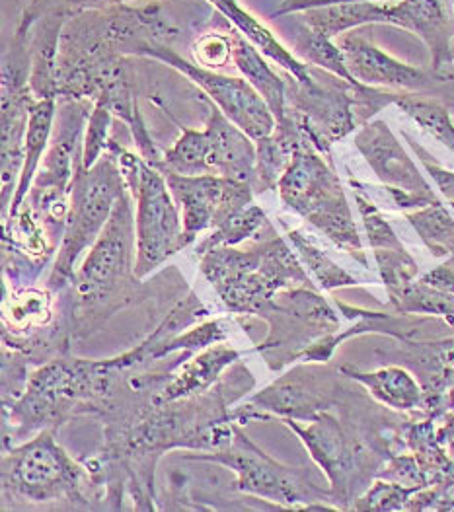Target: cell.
Returning <instances> with one entry per match:
<instances>
[{
  "mask_svg": "<svg viewBox=\"0 0 454 512\" xmlns=\"http://www.w3.org/2000/svg\"><path fill=\"white\" fill-rule=\"evenodd\" d=\"M133 195L127 189L115 203L112 217L90 248L76 273L75 289L80 302L96 304L110 298L127 281L137 252V217Z\"/></svg>",
  "mask_w": 454,
  "mask_h": 512,
  "instance_id": "10",
  "label": "cell"
},
{
  "mask_svg": "<svg viewBox=\"0 0 454 512\" xmlns=\"http://www.w3.org/2000/svg\"><path fill=\"white\" fill-rule=\"evenodd\" d=\"M238 359H240V353L225 345L205 349L201 355H197L195 359H191L190 363L182 366L180 372L174 374V378L158 392L154 402L158 405L174 403L203 394L207 388H211L219 380L223 370L232 363H236Z\"/></svg>",
  "mask_w": 454,
  "mask_h": 512,
  "instance_id": "23",
  "label": "cell"
},
{
  "mask_svg": "<svg viewBox=\"0 0 454 512\" xmlns=\"http://www.w3.org/2000/svg\"><path fill=\"white\" fill-rule=\"evenodd\" d=\"M127 189L129 187L112 150H108L92 168L78 164L71 183L69 217L59 246V256L49 277L51 289H63L67 283H71L76 259L86 248L94 246L112 217L117 199Z\"/></svg>",
  "mask_w": 454,
  "mask_h": 512,
  "instance_id": "5",
  "label": "cell"
},
{
  "mask_svg": "<svg viewBox=\"0 0 454 512\" xmlns=\"http://www.w3.org/2000/svg\"><path fill=\"white\" fill-rule=\"evenodd\" d=\"M306 143H310L308 137L304 135L295 117L287 111V115L277 121L275 131L269 137L256 141L258 160L256 176L252 182L254 193L275 189Z\"/></svg>",
  "mask_w": 454,
  "mask_h": 512,
  "instance_id": "20",
  "label": "cell"
},
{
  "mask_svg": "<svg viewBox=\"0 0 454 512\" xmlns=\"http://www.w3.org/2000/svg\"><path fill=\"white\" fill-rule=\"evenodd\" d=\"M201 273L230 312L262 316L285 289H314L303 265L283 238H269L250 250L219 246L201 254Z\"/></svg>",
  "mask_w": 454,
  "mask_h": 512,
  "instance_id": "1",
  "label": "cell"
},
{
  "mask_svg": "<svg viewBox=\"0 0 454 512\" xmlns=\"http://www.w3.org/2000/svg\"><path fill=\"white\" fill-rule=\"evenodd\" d=\"M375 261L386 291H398L416 281L419 267L406 250H375Z\"/></svg>",
  "mask_w": 454,
  "mask_h": 512,
  "instance_id": "38",
  "label": "cell"
},
{
  "mask_svg": "<svg viewBox=\"0 0 454 512\" xmlns=\"http://www.w3.org/2000/svg\"><path fill=\"white\" fill-rule=\"evenodd\" d=\"M390 24L423 39L435 73L454 76V16L445 0H398L390 4Z\"/></svg>",
  "mask_w": 454,
  "mask_h": 512,
  "instance_id": "15",
  "label": "cell"
},
{
  "mask_svg": "<svg viewBox=\"0 0 454 512\" xmlns=\"http://www.w3.org/2000/svg\"><path fill=\"white\" fill-rule=\"evenodd\" d=\"M404 139L410 143V147L416 150L417 156H419V160H421V164H423V168L427 170V174L433 178V182L437 183V187H439V191H441V195L443 197H447L451 203L454 201V174L453 172H449V170H445V168H441L439 164H435V162H431V156L423 150V148L417 145L416 141L408 135V133H404Z\"/></svg>",
  "mask_w": 454,
  "mask_h": 512,
  "instance_id": "42",
  "label": "cell"
},
{
  "mask_svg": "<svg viewBox=\"0 0 454 512\" xmlns=\"http://www.w3.org/2000/svg\"><path fill=\"white\" fill-rule=\"evenodd\" d=\"M437 439L447 446V452L454 460V411H447L441 419H437Z\"/></svg>",
  "mask_w": 454,
  "mask_h": 512,
  "instance_id": "43",
  "label": "cell"
},
{
  "mask_svg": "<svg viewBox=\"0 0 454 512\" xmlns=\"http://www.w3.org/2000/svg\"><path fill=\"white\" fill-rule=\"evenodd\" d=\"M160 172H174L182 176H203L209 170V139L205 131L184 129L174 147L164 152Z\"/></svg>",
  "mask_w": 454,
  "mask_h": 512,
  "instance_id": "30",
  "label": "cell"
},
{
  "mask_svg": "<svg viewBox=\"0 0 454 512\" xmlns=\"http://www.w3.org/2000/svg\"><path fill=\"white\" fill-rule=\"evenodd\" d=\"M84 476V468L55 442L53 431L47 429L2 456L4 493L32 503L76 501L86 505L82 497Z\"/></svg>",
  "mask_w": 454,
  "mask_h": 512,
  "instance_id": "8",
  "label": "cell"
},
{
  "mask_svg": "<svg viewBox=\"0 0 454 512\" xmlns=\"http://www.w3.org/2000/svg\"><path fill=\"white\" fill-rule=\"evenodd\" d=\"M121 368L110 361H55L41 366L30 380L22 398L14 403L12 417L28 429L57 427L82 403L106 398L112 380Z\"/></svg>",
  "mask_w": 454,
  "mask_h": 512,
  "instance_id": "4",
  "label": "cell"
},
{
  "mask_svg": "<svg viewBox=\"0 0 454 512\" xmlns=\"http://www.w3.org/2000/svg\"><path fill=\"white\" fill-rule=\"evenodd\" d=\"M447 411H454V374L449 384V394H447Z\"/></svg>",
  "mask_w": 454,
  "mask_h": 512,
  "instance_id": "46",
  "label": "cell"
},
{
  "mask_svg": "<svg viewBox=\"0 0 454 512\" xmlns=\"http://www.w3.org/2000/svg\"><path fill=\"white\" fill-rule=\"evenodd\" d=\"M209 139V170L213 176H223L238 182L252 183L256 176L258 147L227 115L213 106L207 127Z\"/></svg>",
  "mask_w": 454,
  "mask_h": 512,
  "instance_id": "17",
  "label": "cell"
},
{
  "mask_svg": "<svg viewBox=\"0 0 454 512\" xmlns=\"http://www.w3.org/2000/svg\"><path fill=\"white\" fill-rule=\"evenodd\" d=\"M338 45L347 71L357 82L402 94L429 96L454 111V76L435 73L431 67L417 69L406 65L363 37H341Z\"/></svg>",
  "mask_w": 454,
  "mask_h": 512,
  "instance_id": "12",
  "label": "cell"
},
{
  "mask_svg": "<svg viewBox=\"0 0 454 512\" xmlns=\"http://www.w3.org/2000/svg\"><path fill=\"white\" fill-rule=\"evenodd\" d=\"M341 374L353 382H359L369 390L377 402L396 411H417L425 415V392L414 374L404 366H384L375 372H359L343 366Z\"/></svg>",
  "mask_w": 454,
  "mask_h": 512,
  "instance_id": "21",
  "label": "cell"
},
{
  "mask_svg": "<svg viewBox=\"0 0 454 512\" xmlns=\"http://www.w3.org/2000/svg\"><path fill=\"white\" fill-rule=\"evenodd\" d=\"M417 493L416 489L402 487L392 481L375 479L363 495H359L353 503V511H380L394 512L406 511L412 495Z\"/></svg>",
  "mask_w": 454,
  "mask_h": 512,
  "instance_id": "35",
  "label": "cell"
},
{
  "mask_svg": "<svg viewBox=\"0 0 454 512\" xmlns=\"http://www.w3.org/2000/svg\"><path fill=\"white\" fill-rule=\"evenodd\" d=\"M38 98L28 86L2 84V158H0V180H2V215L8 217L14 193L18 189L24 168V147L30 123V113Z\"/></svg>",
  "mask_w": 454,
  "mask_h": 512,
  "instance_id": "16",
  "label": "cell"
},
{
  "mask_svg": "<svg viewBox=\"0 0 454 512\" xmlns=\"http://www.w3.org/2000/svg\"><path fill=\"white\" fill-rule=\"evenodd\" d=\"M191 460L223 464L238 476V491L256 495L281 507L306 505V509H336L332 491L314 483L306 472L287 468L264 454L240 427L234 425V435L225 448L211 454H193Z\"/></svg>",
  "mask_w": 454,
  "mask_h": 512,
  "instance_id": "7",
  "label": "cell"
},
{
  "mask_svg": "<svg viewBox=\"0 0 454 512\" xmlns=\"http://www.w3.org/2000/svg\"><path fill=\"white\" fill-rule=\"evenodd\" d=\"M451 209H453V211H454V201H453V203H451Z\"/></svg>",
  "mask_w": 454,
  "mask_h": 512,
  "instance_id": "48",
  "label": "cell"
},
{
  "mask_svg": "<svg viewBox=\"0 0 454 512\" xmlns=\"http://www.w3.org/2000/svg\"><path fill=\"white\" fill-rule=\"evenodd\" d=\"M377 479L392 481L402 487L416 489V491L429 487L427 477L423 474V470L417 464L416 456L412 452L410 454H392L380 468Z\"/></svg>",
  "mask_w": 454,
  "mask_h": 512,
  "instance_id": "41",
  "label": "cell"
},
{
  "mask_svg": "<svg viewBox=\"0 0 454 512\" xmlns=\"http://www.w3.org/2000/svg\"><path fill=\"white\" fill-rule=\"evenodd\" d=\"M265 224H267V217H265L264 211L252 203L248 209H244L242 213L234 215L225 224L215 228V232L211 236H207L197 246V254L201 256L219 246H236V244L252 238Z\"/></svg>",
  "mask_w": 454,
  "mask_h": 512,
  "instance_id": "33",
  "label": "cell"
},
{
  "mask_svg": "<svg viewBox=\"0 0 454 512\" xmlns=\"http://www.w3.org/2000/svg\"><path fill=\"white\" fill-rule=\"evenodd\" d=\"M388 296L396 314L435 316L454 328V294L445 293L419 279L398 291H390Z\"/></svg>",
  "mask_w": 454,
  "mask_h": 512,
  "instance_id": "27",
  "label": "cell"
},
{
  "mask_svg": "<svg viewBox=\"0 0 454 512\" xmlns=\"http://www.w3.org/2000/svg\"><path fill=\"white\" fill-rule=\"evenodd\" d=\"M355 201L363 219L367 240L373 250H406L396 232L392 230V226L382 217L379 207L371 199L355 191Z\"/></svg>",
  "mask_w": 454,
  "mask_h": 512,
  "instance_id": "37",
  "label": "cell"
},
{
  "mask_svg": "<svg viewBox=\"0 0 454 512\" xmlns=\"http://www.w3.org/2000/svg\"><path fill=\"white\" fill-rule=\"evenodd\" d=\"M338 376L330 368H297L258 394L252 405L285 419L312 421L340 403Z\"/></svg>",
  "mask_w": 454,
  "mask_h": 512,
  "instance_id": "13",
  "label": "cell"
},
{
  "mask_svg": "<svg viewBox=\"0 0 454 512\" xmlns=\"http://www.w3.org/2000/svg\"><path fill=\"white\" fill-rule=\"evenodd\" d=\"M449 265H451V267H453V269H454V256H453V259H451V261H449Z\"/></svg>",
  "mask_w": 454,
  "mask_h": 512,
  "instance_id": "47",
  "label": "cell"
},
{
  "mask_svg": "<svg viewBox=\"0 0 454 512\" xmlns=\"http://www.w3.org/2000/svg\"><path fill=\"white\" fill-rule=\"evenodd\" d=\"M213 8H217L227 22L234 26L242 36L246 37L264 57L273 61L277 67H281L287 74L297 78L299 82L310 80V69L303 63L293 51H289L271 30H267L264 24L252 16L248 10H244L236 0H207Z\"/></svg>",
  "mask_w": 454,
  "mask_h": 512,
  "instance_id": "22",
  "label": "cell"
},
{
  "mask_svg": "<svg viewBox=\"0 0 454 512\" xmlns=\"http://www.w3.org/2000/svg\"><path fill=\"white\" fill-rule=\"evenodd\" d=\"M295 51L299 57H303V63H310L312 67L338 74L349 82H357L345 67V59H343L340 45H336L334 39H330V37L312 32L301 22H299V30L295 36Z\"/></svg>",
  "mask_w": 454,
  "mask_h": 512,
  "instance_id": "31",
  "label": "cell"
},
{
  "mask_svg": "<svg viewBox=\"0 0 454 512\" xmlns=\"http://www.w3.org/2000/svg\"><path fill=\"white\" fill-rule=\"evenodd\" d=\"M299 22L316 34L334 37L367 24H390V4L379 0H332L299 12Z\"/></svg>",
  "mask_w": 454,
  "mask_h": 512,
  "instance_id": "19",
  "label": "cell"
},
{
  "mask_svg": "<svg viewBox=\"0 0 454 512\" xmlns=\"http://www.w3.org/2000/svg\"><path fill=\"white\" fill-rule=\"evenodd\" d=\"M355 147L384 185L400 187L433 203L439 201L433 187L421 176L416 162L394 137L386 121L375 119L365 123L355 135Z\"/></svg>",
  "mask_w": 454,
  "mask_h": 512,
  "instance_id": "14",
  "label": "cell"
},
{
  "mask_svg": "<svg viewBox=\"0 0 454 512\" xmlns=\"http://www.w3.org/2000/svg\"><path fill=\"white\" fill-rule=\"evenodd\" d=\"M193 61L205 69L219 71L232 61L230 32H207L197 37L191 45Z\"/></svg>",
  "mask_w": 454,
  "mask_h": 512,
  "instance_id": "39",
  "label": "cell"
},
{
  "mask_svg": "<svg viewBox=\"0 0 454 512\" xmlns=\"http://www.w3.org/2000/svg\"><path fill=\"white\" fill-rule=\"evenodd\" d=\"M406 219L433 256H454V219L441 201L410 211Z\"/></svg>",
  "mask_w": 454,
  "mask_h": 512,
  "instance_id": "29",
  "label": "cell"
},
{
  "mask_svg": "<svg viewBox=\"0 0 454 512\" xmlns=\"http://www.w3.org/2000/svg\"><path fill=\"white\" fill-rule=\"evenodd\" d=\"M227 339V331L223 330L221 322H207V324H201L197 328H191L186 333H180L176 335L174 339H170L160 351H158V357L156 359H162L170 353H176V351H199V349H207L215 343H221Z\"/></svg>",
  "mask_w": 454,
  "mask_h": 512,
  "instance_id": "40",
  "label": "cell"
},
{
  "mask_svg": "<svg viewBox=\"0 0 454 512\" xmlns=\"http://www.w3.org/2000/svg\"><path fill=\"white\" fill-rule=\"evenodd\" d=\"M137 201L135 275L145 279L168 257L188 248L182 215L160 170L145 162L141 182L131 193Z\"/></svg>",
  "mask_w": 454,
  "mask_h": 512,
  "instance_id": "11",
  "label": "cell"
},
{
  "mask_svg": "<svg viewBox=\"0 0 454 512\" xmlns=\"http://www.w3.org/2000/svg\"><path fill=\"white\" fill-rule=\"evenodd\" d=\"M114 113L106 102H94L82 139V164L92 168L110 148V127Z\"/></svg>",
  "mask_w": 454,
  "mask_h": 512,
  "instance_id": "34",
  "label": "cell"
},
{
  "mask_svg": "<svg viewBox=\"0 0 454 512\" xmlns=\"http://www.w3.org/2000/svg\"><path fill=\"white\" fill-rule=\"evenodd\" d=\"M49 294L39 291H24L12 298L10 310L4 308V322L10 324L16 331H28L45 326L49 320Z\"/></svg>",
  "mask_w": 454,
  "mask_h": 512,
  "instance_id": "36",
  "label": "cell"
},
{
  "mask_svg": "<svg viewBox=\"0 0 454 512\" xmlns=\"http://www.w3.org/2000/svg\"><path fill=\"white\" fill-rule=\"evenodd\" d=\"M230 37L234 67L264 98L275 119L281 121L287 115V82L267 65L264 55L238 30H230Z\"/></svg>",
  "mask_w": 454,
  "mask_h": 512,
  "instance_id": "24",
  "label": "cell"
},
{
  "mask_svg": "<svg viewBox=\"0 0 454 512\" xmlns=\"http://www.w3.org/2000/svg\"><path fill=\"white\" fill-rule=\"evenodd\" d=\"M55 115H57V100H38L36 106L32 108L28 133H26V147H24V168H22V176H20L18 189L14 193L8 217L4 222L14 219L20 213L32 189V183L36 180L41 160L47 152L51 135H53Z\"/></svg>",
  "mask_w": 454,
  "mask_h": 512,
  "instance_id": "26",
  "label": "cell"
},
{
  "mask_svg": "<svg viewBox=\"0 0 454 512\" xmlns=\"http://www.w3.org/2000/svg\"><path fill=\"white\" fill-rule=\"evenodd\" d=\"M283 205L318 228L334 246L367 267L361 236L351 215L338 174L328 166L324 154L306 143L289 170L279 180Z\"/></svg>",
  "mask_w": 454,
  "mask_h": 512,
  "instance_id": "3",
  "label": "cell"
},
{
  "mask_svg": "<svg viewBox=\"0 0 454 512\" xmlns=\"http://www.w3.org/2000/svg\"><path fill=\"white\" fill-rule=\"evenodd\" d=\"M402 440L416 456L429 487L453 485L454 460L447 446L437 439V419L423 417L419 421H408L402 427Z\"/></svg>",
  "mask_w": 454,
  "mask_h": 512,
  "instance_id": "25",
  "label": "cell"
},
{
  "mask_svg": "<svg viewBox=\"0 0 454 512\" xmlns=\"http://www.w3.org/2000/svg\"><path fill=\"white\" fill-rule=\"evenodd\" d=\"M394 106L412 117L425 133L454 152L453 117L443 102L421 94H400Z\"/></svg>",
  "mask_w": 454,
  "mask_h": 512,
  "instance_id": "28",
  "label": "cell"
},
{
  "mask_svg": "<svg viewBox=\"0 0 454 512\" xmlns=\"http://www.w3.org/2000/svg\"><path fill=\"white\" fill-rule=\"evenodd\" d=\"M287 236L293 242L297 254L303 259L304 265L310 269V273L316 277L324 291L357 285L355 277H351L347 271L338 267L324 252H320L306 236H303L301 230H289Z\"/></svg>",
  "mask_w": 454,
  "mask_h": 512,
  "instance_id": "32",
  "label": "cell"
},
{
  "mask_svg": "<svg viewBox=\"0 0 454 512\" xmlns=\"http://www.w3.org/2000/svg\"><path fill=\"white\" fill-rule=\"evenodd\" d=\"M168 189L182 211V224L188 244L199 232L213 228L215 213L221 205L227 178L203 174V176H182L174 172H162Z\"/></svg>",
  "mask_w": 454,
  "mask_h": 512,
  "instance_id": "18",
  "label": "cell"
},
{
  "mask_svg": "<svg viewBox=\"0 0 454 512\" xmlns=\"http://www.w3.org/2000/svg\"><path fill=\"white\" fill-rule=\"evenodd\" d=\"M445 366L447 370L451 372V376L454 374V330L451 335L445 337Z\"/></svg>",
  "mask_w": 454,
  "mask_h": 512,
  "instance_id": "45",
  "label": "cell"
},
{
  "mask_svg": "<svg viewBox=\"0 0 454 512\" xmlns=\"http://www.w3.org/2000/svg\"><path fill=\"white\" fill-rule=\"evenodd\" d=\"M127 2H135V0H67V6L73 12H80V10H102V8L127 4Z\"/></svg>",
  "mask_w": 454,
  "mask_h": 512,
  "instance_id": "44",
  "label": "cell"
},
{
  "mask_svg": "<svg viewBox=\"0 0 454 512\" xmlns=\"http://www.w3.org/2000/svg\"><path fill=\"white\" fill-rule=\"evenodd\" d=\"M287 111L295 117L308 141L328 154L334 143L371 121L382 108L396 104L402 92L349 82L324 69H310V80L287 74Z\"/></svg>",
  "mask_w": 454,
  "mask_h": 512,
  "instance_id": "2",
  "label": "cell"
},
{
  "mask_svg": "<svg viewBox=\"0 0 454 512\" xmlns=\"http://www.w3.org/2000/svg\"><path fill=\"white\" fill-rule=\"evenodd\" d=\"M137 55L162 61L178 73L186 74L236 127H240L254 141H262L275 131V115L246 78H234L190 63L168 43H145L139 47Z\"/></svg>",
  "mask_w": 454,
  "mask_h": 512,
  "instance_id": "9",
  "label": "cell"
},
{
  "mask_svg": "<svg viewBox=\"0 0 454 512\" xmlns=\"http://www.w3.org/2000/svg\"><path fill=\"white\" fill-rule=\"evenodd\" d=\"M283 423L299 435L312 460L328 477L336 509H351L357 491H367L380 468L390 458L384 450L369 448L355 433L347 431L330 411L320 413L308 425L297 419Z\"/></svg>",
  "mask_w": 454,
  "mask_h": 512,
  "instance_id": "6",
  "label": "cell"
}]
</instances>
